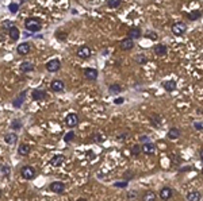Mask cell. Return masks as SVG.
Listing matches in <instances>:
<instances>
[{
	"instance_id": "obj_11",
	"label": "cell",
	"mask_w": 203,
	"mask_h": 201,
	"mask_svg": "<svg viewBox=\"0 0 203 201\" xmlns=\"http://www.w3.org/2000/svg\"><path fill=\"white\" fill-rule=\"evenodd\" d=\"M49 163H50V166H53V167H60L64 163V155H61V154L53 155L52 159L49 161Z\"/></svg>"
},
{
	"instance_id": "obj_43",
	"label": "cell",
	"mask_w": 203,
	"mask_h": 201,
	"mask_svg": "<svg viewBox=\"0 0 203 201\" xmlns=\"http://www.w3.org/2000/svg\"><path fill=\"white\" fill-rule=\"evenodd\" d=\"M127 138V134H122V135H119V136H118V139H119V141H122V139H126Z\"/></svg>"
},
{
	"instance_id": "obj_40",
	"label": "cell",
	"mask_w": 203,
	"mask_h": 201,
	"mask_svg": "<svg viewBox=\"0 0 203 201\" xmlns=\"http://www.w3.org/2000/svg\"><path fill=\"white\" fill-rule=\"evenodd\" d=\"M123 101H125V100L122 99V97H118V99L114 100V103H115V104H122V103H123Z\"/></svg>"
},
{
	"instance_id": "obj_27",
	"label": "cell",
	"mask_w": 203,
	"mask_h": 201,
	"mask_svg": "<svg viewBox=\"0 0 203 201\" xmlns=\"http://www.w3.org/2000/svg\"><path fill=\"white\" fill-rule=\"evenodd\" d=\"M154 53H156L157 55H164L166 53V46L165 45H162V43L157 45V46H154Z\"/></svg>"
},
{
	"instance_id": "obj_13",
	"label": "cell",
	"mask_w": 203,
	"mask_h": 201,
	"mask_svg": "<svg viewBox=\"0 0 203 201\" xmlns=\"http://www.w3.org/2000/svg\"><path fill=\"white\" fill-rule=\"evenodd\" d=\"M50 88H52V91H53V92H61V91H64L65 84H64L61 80H53V81H52Z\"/></svg>"
},
{
	"instance_id": "obj_14",
	"label": "cell",
	"mask_w": 203,
	"mask_h": 201,
	"mask_svg": "<svg viewBox=\"0 0 203 201\" xmlns=\"http://www.w3.org/2000/svg\"><path fill=\"white\" fill-rule=\"evenodd\" d=\"M119 46L122 50H130V49H133L134 46V43H133V39L131 38H125V39H122L121 41V43H119Z\"/></svg>"
},
{
	"instance_id": "obj_31",
	"label": "cell",
	"mask_w": 203,
	"mask_h": 201,
	"mask_svg": "<svg viewBox=\"0 0 203 201\" xmlns=\"http://www.w3.org/2000/svg\"><path fill=\"white\" fill-rule=\"evenodd\" d=\"M108 91L111 92V93H119L122 91V88H121V85H118V84H111L110 85V88H108Z\"/></svg>"
},
{
	"instance_id": "obj_37",
	"label": "cell",
	"mask_w": 203,
	"mask_h": 201,
	"mask_svg": "<svg viewBox=\"0 0 203 201\" xmlns=\"http://www.w3.org/2000/svg\"><path fill=\"white\" fill-rule=\"evenodd\" d=\"M8 8H10V11H11V12H16V11L19 10V6H18L16 3H11L10 6H8Z\"/></svg>"
},
{
	"instance_id": "obj_15",
	"label": "cell",
	"mask_w": 203,
	"mask_h": 201,
	"mask_svg": "<svg viewBox=\"0 0 203 201\" xmlns=\"http://www.w3.org/2000/svg\"><path fill=\"white\" fill-rule=\"evenodd\" d=\"M16 51H18V54L20 55H26L28 51H30V45L27 42H23V43H19V46L16 47Z\"/></svg>"
},
{
	"instance_id": "obj_4",
	"label": "cell",
	"mask_w": 203,
	"mask_h": 201,
	"mask_svg": "<svg viewBox=\"0 0 203 201\" xmlns=\"http://www.w3.org/2000/svg\"><path fill=\"white\" fill-rule=\"evenodd\" d=\"M186 30H187V26H186V23H183V22L175 23L172 26V32L175 35H177V36H180V35L184 34Z\"/></svg>"
},
{
	"instance_id": "obj_26",
	"label": "cell",
	"mask_w": 203,
	"mask_h": 201,
	"mask_svg": "<svg viewBox=\"0 0 203 201\" xmlns=\"http://www.w3.org/2000/svg\"><path fill=\"white\" fill-rule=\"evenodd\" d=\"M179 136H180V130H179V128L172 127V128L168 131V138L169 139H177Z\"/></svg>"
},
{
	"instance_id": "obj_24",
	"label": "cell",
	"mask_w": 203,
	"mask_h": 201,
	"mask_svg": "<svg viewBox=\"0 0 203 201\" xmlns=\"http://www.w3.org/2000/svg\"><path fill=\"white\" fill-rule=\"evenodd\" d=\"M8 35L11 36V39H12V41H16V39H18L19 36H20V31H19V28L16 27V26H14L10 31H8Z\"/></svg>"
},
{
	"instance_id": "obj_5",
	"label": "cell",
	"mask_w": 203,
	"mask_h": 201,
	"mask_svg": "<svg viewBox=\"0 0 203 201\" xmlns=\"http://www.w3.org/2000/svg\"><path fill=\"white\" fill-rule=\"evenodd\" d=\"M49 189H50L53 193H62L65 190V184L64 182H60V181H54L49 185Z\"/></svg>"
},
{
	"instance_id": "obj_36",
	"label": "cell",
	"mask_w": 203,
	"mask_h": 201,
	"mask_svg": "<svg viewBox=\"0 0 203 201\" xmlns=\"http://www.w3.org/2000/svg\"><path fill=\"white\" fill-rule=\"evenodd\" d=\"M141 151H142L141 147L138 146V145H136V146H134L133 149H131V154H133V155H138V154L141 153Z\"/></svg>"
},
{
	"instance_id": "obj_48",
	"label": "cell",
	"mask_w": 203,
	"mask_h": 201,
	"mask_svg": "<svg viewBox=\"0 0 203 201\" xmlns=\"http://www.w3.org/2000/svg\"><path fill=\"white\" fill-rule=\"evenodd\" d=\"M202 173H203V169H202Z\"/></svg>"
},
{
	"instance_id": "obj_42",
	"label": "cell",
	"mask_w": 203,
	"mask_h": 201,
	"mask_svg": "<svg viewBox=\"0 0 203 201\" xmlns=\"http://www.w3.org/2000/svg\"><path fill=\"white\" fill-rule=\"evenodd\" d=\"M134 196H137V193H136V192H130V193H129V196H127V197H129L130 200H133L131 197H134Z\"/></svg>"
},
{
	"instance_id": "obj_35",
	"label": "cell",
	"mask_w": 203,
	"mask_h": 201,
	"mask_svg": "<svg viewBox=\"0 0 203 201\" xmlns=\"http://www.w3.org/2000/svg\"><path fill=\"white\" fill-rule=\"evenodd\" d=\"M73 138H75V134H73L72 131H71V132H68V134L64 136V141H65V142H71V141H73Z\"/></svg>"
},
{
	"instance_id": "obj_25",
	"label": "cell",
	"mask_w": 203,
	"mask_h": 201,
	"mask_svg": "<svg viewBox=\"0 0 203 201\" xmlns=\"http://www.w3.org/2000/svg\"><path fill=\"white\" fill-rule=\"evenodd\" d=\"M187 200L188 201H201V193L196 190H192L187 194Z\"/></svg>"
},
{
	"instance_id": "obj_38",
	"label": "cell",
	"mask_w": 203,
	"mask_h": 201,
	"mask_svg": "<svg viewBox=\"0 0 203 201\" xmlns=\"http://www.w3.org/2000/svg\"><path fill=\"white\" fill-rule=\"evenodd\" d=\"M20 127H22V124H20V122H19V120H14V122H12L11 128H14V130H19Z\"/></svg>"
},
{
	"instance_id": "obj_33",
	"label": "cell",
	"mask_w": 203,
	"mask_h": 201,
	"mask_svg": "<svg viewBox=\"0 0 203 201\" xmlns=\"http://www.w3.org/2000/svg\"><path fill=\"white\" fill-rule=\"evenodd\" d=\"M136 62H137V64H140V65L146 64V58H145V55H144V54H138V55H136Z\"/></svg>"
},
{
	"instance_id": "obj_7",
	"label": "cell",
	"mask_w": 203,
	"mask_h": 201,
	"mask_svg": "<svg viewBox=\"0 0 203 201\" xmlns=\"http://www.w3.org/2000/svg\"><path fill=\"white\" fill-rule=\"evenodd\" d=\"M31 97H32V100H35V101H42L47 97V93H46V91H42V89H35V91H32Z\"/></svg>"
},
{
	"instance_id": "obj_30",
	"label": "cell",
	"mask_w": 203,
	"mask_h": 201,
	"mask_svg": "<svg viewBox=\"0 0 203 201\" xmlns=\"http://www.w3.org/2000/svg\"><path fill=\"white\" fill-rule=\"evenodd\" d=\"M201 16H202L201 11H192V12H190L188 14V19L190 20H198Z\"/></svg>"
},
{
	"instance_id": "obj_6",
	"label": "cell",
	"mask_w": 203,
	"mask_h": 201,
	"mask_svg": "<svg viewBox=\"0 0 203 201\" xmlns=\"http://www.w3.org/2000/svg\"><path fill=\"white\" fill-rule=\"evenodd\" d=\"M141 149H142V153L146 155H152L156 153V146L152 142H145L144 145H141Z\"/></svg>"
},
{
	"instance_id": "obj_45",
	"label": "cell",
	"mask_w": 203,
	"mask_h": 201,
	"mask_svg": "<svg viewBox=\"0 0 203 201\" xmlns=\"http://www.w3.org/2000/svg\"><path fill=\"white\" fill-rule=\"evenodd\" d=\"M148 35H149V38H150V39H154V38H156V34H153V32H149Z\"/></svg>"
},
{
	"instance_id": "obj_28",
	"label": "cell",
	"mask_w": 203,
	"mask_h": 201,
	"mask_svg": "<svg viewBox=\"0 0 203 201\" xmlns=\"http://www.w3.org/2000/svg\"><path fill=\"white\" fill-rule=\"evenodd\" d=\"M150 122H152V124L154 127H160L161 126V116L160 115H157V113H154L150 116Z\"/></svg>"
},
{
	"instance_id": "obj_1",
	"label": "cell",
	"mask_w": 203,
	"mask_h": 201,
	"mask_svg": "<svg viewBox=\"0 0 203 201\" xmlns=\"http://www.w3.org/2000/svg\"><path fill=\"white\" fill-rule=\"evenodd\" d=\"M24 27H26V30L30 31V32H37V31H39L41 28H42L41 22L37 18H28V19H26V22H24Z\"/></svg>"
},
{
	"instance_id": "obj_20",
	"label": "cell",
	"mask_w": 203,
	"mask_h": 201,
	"mask_svg": "<svg viewBox=\"0 0 203 201\" xmlns=\"http://www.w3.org/2000/svg\"><path fill=\"white\" fill-rule=\"evenodd\" d=\"M162 87H164L165 91H168V92H173L175 89H176V81H173V80H168V81H165V83L162 84Z\"/></svg>"
},
{
	"instance_id": "obj_29",
	"label": "cell",
	"mask_w": 203,
	"mask_h": 201,
	"mask_svg": "<svg viewBox=\"0 0 203 201\" xmlns=\"http://www.w3.org/2000/svg\"><path fill=\"white\" fill-rule=\"evenodd\" d=\"M121 3H122V0H107V2H106V4H107L110 8H118L121 6Z\"/></svg>"
},
{
	"instance_id": "obj_39",
	"label": "cell",
	"mask_w": 203,
	"mask_h": 201,
	"mask_svg": "<svg viewBox=\"0 0 203 201\" xmlns=\"http://www.w3.org/2000/svg\"><path fill=\"white\" fill-rule=\"evenodd\" d=\"M114 186H116V188H126V186H127V182H115V184H114Z\"/></svg>"
},
{
	"instance_id": "obj_19",
	"label": "cell",
	"mask_w": 203,
	"mask_h": 201,
	"mask_svg": "<svg viewBox=\"0 0 203 201\" xmlns=\"http://www.w3.org/2000/svg\"><path fill=\"white\" fill-rule=\"evenodd\" d=\"M19 69L22 70L23 73H28V72H32L34 70V65H32L31 62H27V61H24V62L20 64Z\"/></svg>"
},
{
	"instance_id": "obj_9",
	"label": "cell",
	"mask_w": 203,
	"mask_h": 201,
	"mask_svg": "<svg viewBox=\"0 0 203 201\" xmlns=\"http://www.w3.org/2000/svg\"><path fill=\"white\" fill-rule=\"evenodd\" d=\"M76 54L79 58H89V57H91V49L88 46H80L77 49Z\"/></svg>"
},
{
	"instance_id": "obj_18",
	"label": "cell",
	"mask_w": 203,
	"mask_h": 201,
	"mask_svg": "<svg viewBox=\"0 0 203 201\" xmlns=\"http://www.w3.org/2000/svg\"><path fill=\"white\" fill-rule=\"evenodd\" d=\"M127 36L131 39H137V38H141V30L138 27H133L130 28L129 32H127Z\"/></svg>"
},
{
	"instance_id": "obj_17",
	"label": "cell",
	"mask_w": 203,
	"mask_h": 201,
	"mask_svg": "<svg viewBox=\"0 0 203 201\" xmlns=\"http://www.w3.org/2000/svg\"><path fill=\"white\" fill-rule=\"evenodd\" d=\"M24 96H26V91L20 92L19 96H16V99L14 100V107L15 108H20V107H22L23 101H24Z\"/></svg>"
},
{
	"instance_id": "obj_12",
	"label": "cell",
	"mask_w": 203,
	"mask_h": 201,
	"mask_svg": "<svg viewBox=\"0 0 203 201\" xmlns=\"http://www.w3.org/2000/svg\"><path fill=\"white\" fill-rule=\"evenodd\" d=\"M84 77L87 80H89V81L96 80L97 79V70L96 69H93V68H87L84 70Z\"/></svg>"
},
{
	"instance_id": "obj_8",
	"label": "cell",
	"mask_w": 203,
	"mask_h": 201,
	"mask_svg": "<svg viewBox=\"0 0 203 201\" xmlns=\"http://www.w3.org/2000/svg\"><path fill=\"white\" fill-rule=\"evenodd\" d=\"M65 123H67L68 127H76L79 124V116L76 113H69L65 117Z\"/></svg>"
},
{
	"instance_id": "obj_34",
	"label": "cell",
	"mask_w": 203,
	"mask_h": 201,
	"mask_svg": "<svg viewBox=\"0 0 203 201\" xmlns=\"http://www.w3.org/2000/svg\"><path fill=\"white\" fill-rule=\"evenodd\" d=\"M2 26H3V28H6V30H8V31H10L11 28L14 27V23H12L11 20H6V22H3V24H2Z\"/></svg>"
},
{
	"instance_id": "obj_46",
	"label": "cell",
	"mask_w": 203,
	"mask_h": 201,
	"mask_svg": "<svg viewBox=\"0 0 203 201\" xmlns=\"http://www.w3.org/2000/svg\"><path fill=\"white\" fill-rule=\"evenodd\" d=\"M199 155H201V159H202V161H203V149L201 150V154H199Z\"/></svg>"
},
{
	"instance_id": "obj_32",
	"label": "cell",
	"mask_w": 203,
	"mask_h": 201,
	"mask_svg": "<svg viewBox=\"0 0 203 201\" xmlns=\"http://www.w3.org/2000/svg\"><path fill=\"white\" fill-rule=\"evenodd\" d=\"M92 141L95 143H103L106 141V136L104 135H102V134H95L93 135V138H92Z\"/></svg>"
},
{
	"instance_id": "obj_47",
	"label": "cell",
	"mask_w": 203,
	"mask_h": 201,
	"mask_svg": "<svg viewBox=\"0 0 203 201\" xmlns=\"http://www.w3.org/2000/svg\"><path fill=\"white\" fill-rule=\"evenodd\" d=\"M77 201H87V200H85V199H79Z\"/></svg>"
},
{
	"instance_id": "obj_41",
	"label": "cell",
	"mask_w": 203,
	"mask_h": 201,
	"mask_svg": "<svg viewBox=\"0 0 203 201\" xmlns=\"http://www.w3.org/2000/svg\"><path fill=\"white\" fill-rule=\"evenodd\" d=\"M194 127H195L196 130H203V126L199 124V123H194Z\"/></svg>"
},
{
	"instance_id": "obj_23",
	"label": "cell",
	"mask_w": 203,
	"mask_h": 201,
	"mask_svg": "<svg viewBox=\"0 0 203 201\" xmlns=\"http://www.w3.org/2000/svg\"><path fill=\"white\" fill-rule=\"evenodd\" d=\"M10 173H11L10 166L6 165V163H3L2 167H0V174H2V178H7V177H10Z\"/></svg>"
},
{
	"instance_id": "obj_16",
	"label": "cell",
	"mask_w": 203,
	"mask_h": 201,
	"mask_svg": "<svg viewBox=\"0 0 203 201\" xmlns=\"http://www.w3.org/2000/svg\"><path fill=\"white\" fill-rule=\"evenodd\" d=\"M4 141H6L7 145H16V142H18V135L14 134V132L6 134V136H4Z\"/></svg>"
},
{
	"instance_id": "obj_22",
	"label": "cell",
	"mask_w": 203,
	"mask_h": 201,
	"mask_svg": "<svg viewBox=\"0 0 203 201\" xmlns=\"http://www.w3.org/2000/svg\"><path fill=\"white\" fill-rule=\"evenodd\" d=\"M142 201H156V193L152 190H146L142 194Z\"/></svg>"
},
{
	"instance_id": "obj_10",
	"label": "cell",
	"mask_w": 203,
	"mask_h": 201,
	"mask_svg": "<svg viewBox=\"0 0 203 201\" xmlns=\"http://www.w3.org/2000/svg\"><path fill=\"white\" fill-rule=\"evenodd\" d=\"M172 194H173V192H172V188H169V186H164V188H161V190H160V199L161 200H169L171 197H172Z\"/></svg>"
},
{
	"instance_id": "obj_21",
	"label": "cell",
	"mask_w": 203,
	"mask_h": 201,
	"mask_svg": "<svg viewBox=\"0 0 203 201\" xmlns=\"http://www.w3.org/2000/svg\"><path fill=\"white\" fill-rule=\"evenodd\" d=\"M18 153H19V155H22V157H26V155L30 153V146L26 145V143H22V145H19Z\"/></svg>"
},
{
	"instance_id": "obj_2",
	"label": "cell",
	"mask_w": 203,
	"mask_h": 201,
	"mask_svg": "<svg viewBox=\"0 0 203 201\" xmlns=\"http://www.w3.org/2000/svg\"><path fill=\"white\" fill-rule=\"evenodd\" d=\"M20 175L24 178V179H32L35 177V170L32 169L31 166H23L20 169Z\"/></svg>"
},
{
	"instance_id": "obj_44",
	"label": "cell",
	"mask_w": 203,
	"mask_h": 201,
	"mask_svg": "<svg viewBox=\"0 0 203 201\" xmlns=\"http://www.w3.org/2000/svg\"><path fill=\"white\" fill-rule=\"evenodd\" d=\"M140 139H141L142 142H149V138H148V136H141Z\"/></svg>"
},
{
	"instance_id": "obj_3",
	"label": "cell",
	"mask_w": 203,
	"mask_h": 201,
	"mask_svg": "<svg viewBox=\"0 0 203 201\" xmlns=\"http://www.w3.org/2000/svg\"><path fill=\"white\" fill-rule=\"evenodd\" d=\"M45 68H46V70L47 72H50V73H54L57 72L58 69L61 68V62H60V60H50L49 62H46V65H45Z\"/></svg>"
}]
</instances>
